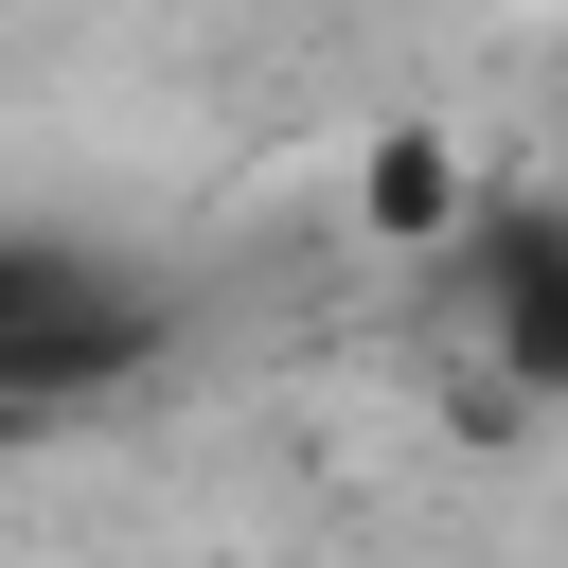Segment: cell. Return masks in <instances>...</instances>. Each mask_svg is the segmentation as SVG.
<instances>
[{"mask_svg":"<svg viewBox=\"0 0 568 568\" xmlns=\"http://www.w3.org/2000/svg\"><path fill=\"white\" fill-rule=\"evenodd\" d=\"M160 373H178V284L160 266H124V248H89L53 213L0 231V426L71 444L89 408H124Z\"/></svg>","mask_w":568,"mask_h":568,"instance_id":"obj_1","label":"cell"},{"mask_svg":"<svg viewBox=\"0 0 568 568\" xmlns=\"http://www.w3.org/2000/svg\"><path fill=\"white\" fill-rule=\"evenodd\" d=\"M426 284L479 320V355H497L532 408H568V195H515V213H479V231H462Z\"/></svg>","mask_w":568,"mask_h":568,"instance_id":"obj_2","label":"cell"},{"mask_svg":"<svg viewBox=\"0 0 568 568\" xmlns=\"http://www.w3.org/2000/svg\"><path fill=\"white\" fill-rule=\"evenodd\" d=\"M355 231H373L390 266H444V248L479 231V160H462V124H426V106L373 124V142H355Z\"/></svg>","mask_w":568,"mask_h":568,"instance_id":"obj_3","label":"cell"}]
</instances>
